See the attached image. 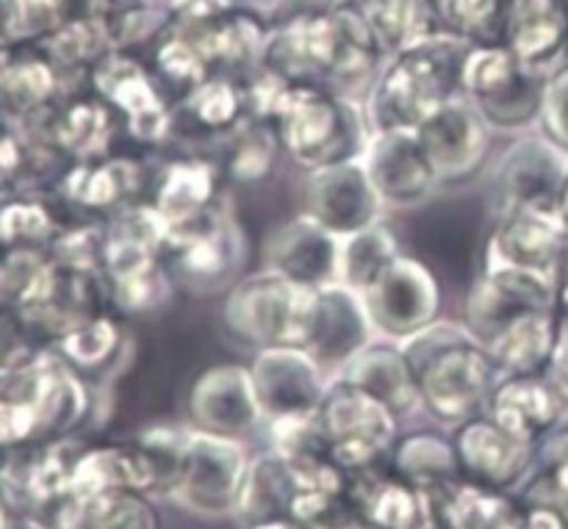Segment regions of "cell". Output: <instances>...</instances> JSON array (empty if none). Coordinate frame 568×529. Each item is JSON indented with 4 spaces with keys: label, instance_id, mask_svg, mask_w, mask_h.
<instances>
[{
    "label": "cell",
    "instance_id": "obj_1",
    "mask_svg": "<svg viewBox=\"0 0 568 529\" xmlns=\"http://www.w3.org/2000/svg\"><path fill=\"white\" fill-rule=\"evenodd\" d=\"M247 458L236 441L216 436H189L183 444L175 497L197 513H227L239 508Z\"/></svg>",
    "mask_w": 568,
    "mask_h": 529
},
{
    "label": "cell",
    "instance_id": "obj_2",
    "mask_svg": "<svg viewBox=\"0 0 568 529\" xmlns=\"http://www.w3.org/2000/svg\"><path fill=\"white\" fill-rule=\"evenodd\" d=\"M331 455L342 469H366L394 436V419L386 403L349 388L327 403L322 416Z\"/></svg>",
    "mask_w": 568,
    "mask_h": 529
},
{
    "label": "cell",
    "instance_id": "obj_3",
    "mask_svg": "<svg viewBox=\"0 0 568 529\" xmlns=\"http://www.w3.org/2000/svg\"><path fill=\"white\" fill-rule=\"evenodd\" d=\"M67 78L42 44H3L0 50V114L28 122L64 94Z\"/></svg>",
    "mask_w": 568,
    "mask_h": 529
},
{
    "label": "cell",
    "instance_id": "obj_4",
    "mask_svg": "<svg viewBox=\"0 0 568 529\" xmlns=\"http://www.w3.org/2000/svg\"><path fill=\"white\" fill-rule=\"evenodd\" d=\"M568 247V227L558 205H521L499 233L497 250L505 269L558 277Z\"/></svg>",
    "mask_w": 568,
    "mask_h": 529
},
{
    "label": "cell",
    "instance_id": "obj_5",
    "mask_svg": "<svg viewBox=\"0 0 568 529\" xmlns=\"http://www.w3.org/2000/svg\"><path fill=\"white\" fill-rule=\"evenodd\" d=\"M494 421L510 436L527 444L552 436L568 421V397L552 380L541 377H514L494 405Z\"/></svg>",
    "mask_w": 568,
    "mask_h": 529
},
{
    "label": "cell",
    "instance_id": "obj_6",
    "mask_svg": "<svg viewBox=\"0 0 568 529\" xmlns=\"http://www.w3.org/2000/svg\"><path fill=\"white\" fill-rule=\"evenodd\" d=\"M514 55L541 75L558 72L566 50L568 17L560 0H516L508 22Z\"/></svg>",
    "mask_w": 568,
    "mask_h": 529
},
{
    "label": "cell",
    "instance_id": "obj_7",
    "mask_svg": "<svg viewBox=\"0 0 568 529\" xmlns=\"http://www.w3.org/2000/svg\"><path fill=\"white\" fill-rule=\"evenodd\" d=\"M447 55L422 48L405 55L386 78L383 98L397 109L403 122H425L442 109L447 94Z\"/></svg>",
    "mask_w": 568,
    "mask_h": 529
},
{
    "label": "cell",
    "instance_id": "obj_8",
    "mask_svg": "<svg viewBox=\"0 0 568 529\" xmlns=\"http://www.w3.org/2000/svg\"><path fill=\"white\" fill-rule=\"evenodd\" d=\"M460 464L475 471L480 480L497 488L516 486L525 480L532 464V444L510 436L508 430L494 425H469L458 438Z\"/></svg>",
    "mask_w": 568,
    "mask_h": 529
},
{
    "label": "cell",
    "instance_id": "obj_9",
    "mask_svg": "<svg viewBox=\"0 0 568 529\" xmlns=\"http://www.w3.org/2000/svg\"><path fill=\"white\" fill-rule=\"evenodd\" d=\"M483 391H486V364L477 353H464V349L447 353L425 377V397L438 419H466L480 405Z\"/></svg>",
    "mask_w": 568,
    "mask_h": 529
},
{
    "label": "cell",
    "instance_id": "obj_10",
    "mask_svg": "<svg viewBox=\"0 0 568 529\" xmlns=\"http://www.w3.org/2000/svg\"><path fill=\"white\" fill-rule=\"evenodd\" d=\"M283 122H286L288 147L300 159H327L333 144L342 139L338 111L331 100L311 92L288 94L283 100Z\"/></svg>",
    "mask_w": 568,
    "mask_h": 529
},
{
    "label": "cell",
    "instance_id": "obj_11",
    "mask_svg": "<svg viewBox=\"0 0 568 529\" xmlns=\"http://www.w3.org/2000/svg\"><path fill=\"white\" fill-rule=\"evenodd\" d=\"M59 236V222L39 194L17 192L0 200V250H50Z\"/></svg>",
    "mask_w": 568,
    "mask_h": 529
},
{
    "label": "cell",
    "instance_id": "obj_12",
    "mask_svg": "<svg viewBox=\"0 0 568 529\" xmlns=\"http://www.w3.org/2000/svg\"><path fill=\"white\" fill-rule=\"evenodd\" d=\"M53 150L39 144L20 122L0 114V200L17 192H31L44 172Z\"/></svg>",
    "mask_w": 568,
    "mask_h": 529
},
{
    "label": "cell",
    "instance_id": "obj_13",
    "mask_svg": "<svg viewBox=\"0 0 568 529\" xmlns=\"http://www.w3.org/2000/svg\"><path fill=\"white\" fill-rule=\"evenodd\" d=\"M155 513L139 491H109L78 499L72 529H155Z\"/></svg>",
    "mask_w": 568,
    "mask_h": 529
},
{
    "label": "cell",
    "instance_id": "obj_14",
    "mask_svg": "<svg viewBox=\"0 0 568 529\" xmlns=\"http://www.w3.org/2000/svg\"><path fill=\"white\" fill-rule=\"evenodd\" d=\"M131 67L133 64H122V72H120V61L105 59L103 64H100V70L94 72V81H98V87L103 89L116 105H125L136 131H142L144 122H150L155 131V122L164 120V116H161L159 103H155V94L150 92L142 72L131 70Z\"/></svg>",
    "mask_w": 568,
    "mask_h": 529
},
{
    "label": "cell",
    "instance_id": "obj_15",
    "mask_svg": "<svg viewBox=\"0 0 568 529\" xmlns=\"http://www.w3.org/2000/svg\"><path fill=\"white\" fill-rule=\"evenodd\" d=\"M447 529H521L514 508L503 497L483 494L477 488H460L444 502Z\"/></svg>",
    "mask_w": 568,
    "mask_h": 529
},
{
    "label": "cell",
    "instance_id": "obj_16",
    "mask_svg": "<svg viewBox=\"0 0 568 529\" xmlns=\"http://www.w3.org/2000/svg\"><path fill=\"white\" fill-rule=\"evenodd\" d=\"M42 355V336L33 330L28 316L11 305H0V386Z\"/></svg>",
    "mask_w": 568,
    "mask_h": 529
},
{
    "label": "cell",
    "instance_id": "obj_17",
    "mask_svg": "<svg viewBox=\"0 0 568 529\" xmlns=\"http://www.w3.org/2000/svg\"><path fill=\"white\" fill-rule=\"evenodd\" d=\"M455 455L433 438H414L399 452V469L416 488H444V482L455 475Z\"/></svg>",
    "mask_w": 568,
    "mask_h": 529
},
{
    "label": "cell",
    "instance_id": "obj_18",
    "mask_svg": "<svg viewBox=\"0 0 568 529\" xmlns=\"http://www.w3.org/2000/svg\"><path fill=\"white\" fill-rule=\"evenodd\" d=\"M211 194V177L203 166H178L161 192V208L172 222H183L200 214Z\"/></svg>",
    "mask_w": 568,
    "mask_h": 529
},
{
    "label": "cell",
    "instance_id": "obj_19",
    "mask_svg": "<svg viewBox=\"0 0 568 529\" xmlns=\"http://www.w3.org/2000/svg\"><path fill=\"white\" fill-rule=\"evenodd\" d=\"M111 338H114V330H111L109 322L89 319L64 333L59 338V349L64 353V358L89 366L105 358V353L111 349Z\"/></svg>",
    "mask_w": 568,
    "mask_h": 529
},
{
    "label": "cell",
    "instance_id": "obj_20",
    "mask_svg": "<svg viewBox=\"0 0 568 529\" xmlns=\"http://www.w3.org/2000/svg\"><path fill=\"white\" fill-rule=\"evenodd\" d=\"M541 120L549 142L568 155V67L549 75Z\"/></svg>",
    "mask_w": 568,
    "mask_h": 529
},
{
    "label": "cell",
    "instance_id": "obj_21",
    "mask_svg": "<svg viewBox=\"0 0 568 529\" xmlns=\"http://www.w3.org/2000/svg\"><path fill=\"white\" fill-rule=\"evenodd\" d=\"M372 31L381 39L403 42L414 31V3L410 0H383L372 9Z\"/></svg>",
    "mask_w": 568,
    "mask_h": 529
},
{
    "label": "cell",
    "instance_id": "obj_22",
    "mask_svg": "<svg viewBox=\"0 0 568 529\" xmlns=\"http://www.w3.org/2000/svg\"><path fill=\"white\" fill-rule=\"evenodd\" d=\"M442 14L464 31H486L499 14L497 0H442Z\"/></svg>",
    "mask_w": 568,
    "mask_h": 529
},
{
    "label": "cell",
    "instance_id": "obj_23",
    "mask_svg": "<svg viewBox=\"0 0 568 529\" xmlns=\"http://www.w3.org/2000/svg\"><path fill=\"white\" fill-rule=\"evenodd\" d=\"M194 100H197L200 120L209 122V125H225L236 114V94L231 92V87H222V83L205 87Z\"/></svg>",
    "mask_w": 568,
    "mask_h": 529
},
{
    "label": "cell",
    "instance_id": "obj_24",
    "mask_svg": "<svg viewBox=\"0 0 568 529\" xmlns=\"http://www.w3.org/2000/svg\"><path fill=\"white\" fill-rule=\"evenodd\" d=\"M549 380L568 397V316H560L558 336H555L552 358H549Z\"/></svg>",
    "mask_w": 568,
    "mask_h": 529
},
{
    "label": "cell",
    "instance_id": "obj_25",
    "mask_svg": "<svg viewBox=\"0 0 568 529\" xmlns=\"http://www.w3.org/2000/svg\"><path fill=\"white\" fill-rule=\"evenodd\" d=\"M521 529H568V519L564 510L541 502L521 519Z\"/></svg>",
    "mask_w": 568,
    "mask_h": 529
},
{
    "label": "cell",
    "instance_id": "obj_26",
    "mask_svg": "<svg viewBox=\"0 0 568 529\" xmlns=\"http://www.w3.org/2000/svg\"><path fill=\"white\" fill-rule=\"evenodd\" d=\"M547 505H555L558 510H564L568 519V460L552 466L549 471V499Z\"/></svg>",
    "mask_w": 568,
    "mask_h": 529
},
{
    "label": "cell",
    "instance_id": "obj_27",
    "mask_svg": "<svg viewBox=\"0 0 568 529\" xmlns=\"http://www.w3.org/2000/svg\"><path fill=\"white\" fill-rule=\"evenodd\" d=\"M3 529H50L48 525H42L39 519H26V516H9Z\"/></svg>",
    "mask_w": 568,
    "mask_h": 529
},
{
    "label": "cell",
    "instance_id": "obj_28",
    "mask_svg": "<svg viewBox=\"0 0 568 529\" xmlns=\"http://www.w3.org/2000/svg\"><path fill=\"white\" fill-rule=\"evenodd\" d=\"M253 529H308L305 525H300V521L294 519H270V521H261V525H255Z\"/></svg>",
    "mask_w": 568,
    "mask_h": 529
},
{
    "label": "cell",
    "instance_id": "obj_29",
    "mask_svg": "<svg viewBox=\"0 0 568 529\" xmlns=\"http://www.w3.org/2000/svg\"><path fill=\"white\" fill-rule=\"evenodd\" d=\"M558 308H560V314L568 316V266L560 272V277H558Z\"/></svg>",
    "mask_w": 568,
    "mask_h": 529
},
{
    "label": "cell",
    "instance_id": "obj_30",
    "mask_svg": "<svg viewBox=\"0 0 568 529\" xmlns=\"http://www.w3.org/2000/svg\"><path fill=\"white\" fill-rule=\"evenodd\" d=\"M558 214H560V220H564L566 227H568V164H566L564 183H560V192H558Z\"/></svg>",
    "mask_w": 568,
    "mask_h": 529
},
{
    "label": "cell",
    "instance_id": "obj_31",
    "mask_svg": "<svg viewBox=\"0 0 568 529\" xmlns=\"http://www.w3.org/2000/svg\"><path fill=\"white\" fill-rule=\"evenodd\" d=\"M6 6L9 0H0V44H9L6 42Z\"/></svg>",
    "mask_w": 568,
    "mask_h": 529
},
{
    "label": "cell",
    "instance_id": "obj_32",
    "mask_svg": "<svg viewBox=\"0 0 568 529\" xmlns=\"http://www.w3.org/2000/svg\"><path fill=\"white\" fill-rule=\"evenodd\" d=\"M6 521H9V513H6V508H3V505H0V529H3Z\"/></svg>",
    "mask_w": 568,
    "mask_h": 529
},
{
    "label": "cell",
    "instance_id": "obj_33",
    "mask_svg": "<svg viewBox=\"0 0 568 529\" xmlns=\"http://www.w3.org/2000/svg\"><path fill=\"white\" fill-rule=\"evenodd\" d=\"M6 452H9V449H3V447H0V466H3V460H6Z\"/></svg>",
    "mask_w": 568,
    "mask_h": 529
},
{
    "label": "cell",
    "instance_id": "obj_34",
    "mask_svg": "<svg viewBox=\"0 0 568 529\" xmlns=\"http://www.w3.org/2000/svg\"><path fill=\"white\" fill-rule=\"evenodd\" d=\"M0 50H3V44H0Z\"/></svg>",
    "mask_w": 568,
    "mask_h": 529
}]
</instances>
